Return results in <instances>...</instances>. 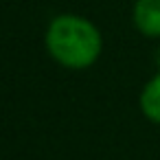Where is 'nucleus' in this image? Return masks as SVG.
Here are the masks:
<instances>
[{
  "mask_svg": "<svg viewBox=\"0 0 160 160\" xmlns=\"http://www.w3.org/2000/svg\"><path fill=\"white\" fill-rule=\"evenodd\" d=\"M48 53L68 68H86L101 53V35L97 27L77 16H59L46 33Z\"/></svg>",
  "mask_w": 160,
  "mask_h": 160,
  "instance_id": "f257e3e1",
  "label": "nucleus"
},
{
  "mask_svg": "<svg viewBox=\"0 0 160 160\" xmlns=\"http://www.w3.org/2000/svg\"><path fill=\"white\" fill-rule=\"evenodd\" d=\"M134 24L149 38H160V0H136Z\"/></svg>",
  "mask_w": 160,
  "mask_h": 160,
  "instance_id": "f03ea898",
  "label": "nucleus"
},
{
  "mask_svg": "<svg viewBox=\"0 0 160 160\" xmlns=\"http://www.w3.org/2000/svg\"><path fill=\"white\" fill-rule=\"evenodd\" d=\"M140 108L147 118H151L153 123H160V75L145 86L140 94Z\"/></svg>",
  "mask_w": 160,
  "mask_h": 160,
  "instance_id": "7ed1b4c3",
  "label": "nucleus"
},
{
  "mask_svg": "<svg viewBox=\"0 0 160 160\" xmlns=\"http://www.w3.org/2000/svg\"><path fill=\"white\" fill-rule=\"evenodd\" d=\"M158 66H160V51H158Z\"/></svg>",
  "mask_w": 160,
  "mask_h": 160,
  "instance_id": "20e7f679",
  "label": "nucleus"
}]
</instances>
